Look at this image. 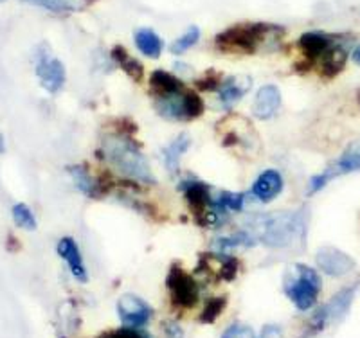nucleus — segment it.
<instances>
[{"mask_svg":"<svg viewBox=\"0 0 360 338\" xmlns=\"http://www.w3.org/2000/svg\"><path fill=\"white\" fill-rule=\"evenodd\" d=\"M6 151V141H4V135L0 134V155Z\"/></svg>","mask_w":360,"mask_h":338,"instance_id":"nucleus-34","label":"nucleus"},{"mask_svg":"<svg viewBox=\"0 0 360 338\" xmlns=\"http://www.w3.org/2000/svg\"><path fill=\"white\" fill-rule=\"evenodd\" d=\"M259 338H283V330L279 326H276V324H269V326H265L262 330Z\"/></svg>","mask_w":360,"mask_h":338,"instance_id":"nucleus-31","label":"nucleus"},{"mask_svg":"<svg viewBox=\"0 0 360 338\" xmlns=\"http://www.w3.org/2000/svg\"><path fill=\"white\" fill-rule=\"evenodd\" d=\"M225 308V299H213L209 301L205 306L204 313L200 315L202 322H214L218 318V315L221 313V310Z\"/></svg>","mask_w":360,"mask_h":338,"instance_id":"nucleus-28","label":"nucleus"},{"mask_svg":"<svg viewBox=\"0 0 360 338\" xmlns=\"http://www.w3.org/2000/svg\"><path fill=\"white\" fill-rule=\"evenodd\" d=\"M315 263H317L321 272H324L330 278H344L349 272H353L356 266L355 259L349 254L335 249V247H321L315 254Z\"/></svg>","mask_w":360,"mask_h":338,"instance_id":"nucleus-10","label":"nucleus"},{"mask_svg":"<svg viewBox=\"0 0 360 338\" xmlns=\"http://www.w3.org/2000/svg\"><path fill=\"white\" fill-rule=\"evenodd\" d=\"M283 191V176L276 169H266L256 178L252 183V196L258 198L263 204H269L274 198H278Z\"/></svg>","mask_w":360,"mask_h":338,"instance_id":"nucleus-16","label":"nucleus"},{"mask_svg":"<svg viewBox=\"0 0 360 338\" xmlns=\"http://www.w3.org/2000/svg\"><path fill=\"white\" fill-rule=\"evenodd\" d=\"M356 290H359V285L349 286V288H344L342 292H339L337 295H333L326 304L321 308L317 313L311 317L310 327L314 333H319V331L326 330L328 326H332L333 322L340 320L344 315L348 313L349 306H352L353 299L356 295Z\"/></svg>","mask_w":360,"mask_h":338,"instance_id":"nucleus-7","label":"nucleus"},{"mask_svg":"<svg viewBox=\"0 0 360 338\" xmlns=\"http://www.w3.org/2000/svg\"><path fill=\"white\" fill-rule=\"evenodd\" d=\"M168 288L172 301L182 308H191L198 301V286L195 279L179 266H173L168 273Z\"/></svg>","mask_w":360,"mask_h":338,"instance_id":"nucleus-9","label":"nucleus"},{"mask_svg":"<svg viewBox=\"0 0 360 338\" xmlns=\"http://www.w3.org/2000/svg\"><path fill=\"white\" fill-rule=\"evenodd\" d=\"M243 202H245V196L238 195V193H221L217 198V204L220 205V207H224L227 212L242 211Z\"/></svg>","mask_w":360,"mask_h":338,"instance_id":"nucleus-27","label":"nucleus"},{"mask_svg":"<svg viewBox=\"0 0 360 338\" xmlns=\"http://www.w3.org/2000/svg\"><path fill=\"white\" fill-rule=\"evenodd\" d=\"M101 153L103 159L121 175L141 183H155V176H153L143 151L124 135H107L101 143Z\"/></svg>","mask_w":360,"mask_h":338,"instance_id":"nucleus-3","label":"nucleus"},{"mask_svg":"<svg viewBox=\"0 0 360 338\" xmlns=\"http://www.w3.org/2000/svg\"><path fill=\"white\" fill-rule=\"evenodd\" d=\"M13 221L15 225L24 230H37L38 223H37V218H34V212L31 211V207L25 204H17L13 207Z\"/></svg>","mask_w":360,"mask_h":338,"instance_id":"nucleus-25","label":"nucleus"},{"mask_svg":"<svg viewBox=\"0 0 360 338\" xmlns=\"http://www.w3.org/2000/svg\"><path fill=\"white\" fill-rule=\"evenodd\" d=\"M134 40H135V45H137V49L141 51V54H144L146 58H153V60H157V58L162 54L164 44L153 29H148V27L137 29L134 34Z\"/></svg>","mask_w":360,"mask_h":338,"instance_id":"nucleus-18","label":"nucleus"},{"mask_svg":"<svg viewBox=\"0 0 360 338\" xmlns=\"http://www.w3.org/2000/svg\"><path fill=\"white\" fill-rule=\"evenodd\" d=\"M191 146V139H189L188 134L179 135L172 144H169L166 150H164V164L169 169V173H176L179 171V164H180V157L184 155L188 148Z\"/></svg>","mask_w":360,"mask_h":338,"instance_id":"nucleus-21","label":"nucleus"},{"mask_svg":"<svg viewBox=\"0 0 360 338\" xmlns=\"http://www.w3.org/2000/svg\"><path fill=\"white\" fill-rule=\"evenodd\" d=\"M360 171V139L349 144L346 150L342 151V155L332 162L319 175H314L308 182V193H319L328 186V182L340 175H348V173Z\"/></svg>","mask_w":360,"mask_h":338,"instance_id":"nucleus-6","label":"nucleus"},{"mask_svg":"<svg viewBox=\"0 0 360 338\" xmlns=\"http://www.w3.org/2000/svg\"><path fill=\"white\" fill-rule=\"evenodd\" d=\"M107 338H148L146 334L137 331V327H123V330L114 331Z\"/></svg>","mask_w":360,"mask_h":338,"instance_id":"nucleus-30","label":"nucleus"},{"mask_svg":"<svg viewBox=\"0 0 360 338\" xmlns=\"http://www.w3.org/2000/svg\"><path fill=\"white\" fill-rule=\"evenodd\" d=\"M24 2L53 13H76L89 8L94 0H24Z\"/></svg>","mask_w":360,"mask_h":338,"instance_id":"nucleus-20","label":"nucleus"},{"mask_svg":"<svg viewBox=\"0 0 360 338\" xmlns=\"http://www.w3.org/2000/svg\"><path fill=\"white\" fill-rule=\"evenodd\" d=\"M69 175L72 176V182L76 183V188H78L82 193H85V195L89 196L101 195V191H99V183L92 178V175L86 171L85 167L82 166L69 167Z\"/></svg>","mask_w":360,"mask_h":338,"instance_id":"nucleus-24","label":"nucleus"},{"mask_svg":"<svg viewBox=\"0 0 360 338\" xmlns=\"http://www.w3.org/2000/svg\"><path fill=\"white\" fill-rule=\"evenodd\" d=\"M155 110L169 121H191L204 114V101L198 94L184 86L169 94L155 96Z\"/></svg>","mask_w":360,"mask_h":338,"instance_id":"nucleus-5","label":"nucleus"},{"mask_svg":"<svg viewBox=\"0 0 360 338\" xmlns=\"http://www.w3.org/2000/svg\"><path fill=\"white\" fill-rule=\"evenodd\" d=\"M56 250L58 254H60V257L67 263V266H69L70 273H72L76 281H89V273H86V266L85 263H83L82 252H79L78 245H76V241H74L72 238H62V240L58 241Z\"/></svg>","mask_w":360,"mask_h":338,"instance_id":"nucleus-13","label":"nucleus"},{"mask_svg":"<svg viewBox=\"0 0 360 338\" xmlns=\"http://www.w3.org/2000/svg\"><path fill=\"white\" fill-rule=\"evenodd\" d=\"M307 220L303 212H276L254 216L247 233L254 241H262L270 249H287L304 238Z\"/></svg>","mask_w":360,"mask_h":338,"instance_id":"nucleus-1","label":"nucleus"},{"mask_svg":"<svg viewBox=\"0 0 360 338\" xmlns=\"http://www.w3.org/2000/svg\"><path fill=\"white\" fill-rule=\"evenodd\" d=\"M279 106H281V90L276 85H265L258 90V94L254 98L252 114L254 117L266 121L278 114Z\"/></svg>","mask_w":360,"mask_h":338,"instance_id":"nucleus-14","label":"nucleus"},{"mask_svg":"<svg viewBox=\"0 0 360 338\" xmlns=\"http://www.w3.org/2000/svg\"><path fill=\"white\" fill-rule=\"evenodd\" d=\"M164 333H166V337L164 338H182L184 337L182 330H180L176 324H166V326H164Z\"/></svg>","mask_w":360,"mask_h":338,"instance_id":"nucleus-32","label":"nucleus"},{"mask_svg":"<svg viewBox=\"0 0 360 338\" xmlns=\"http://www.w3.org/2000/svg\"><path fill=\"white\" fill-rule=\"evenodd\" d=\"M0 2H4V0H0Z\"/></svg>","mask_w":360,"mask_h":338,"instance_id":"nucleus-35","label":"nucleus"},{"mask_svg":"<svg viewBox=\"0 0 360 338\" xmlns=\"http://www.w3.org/2000/svg\"><path fill=\"white\" fill-rule=\"evenodd\" d=\"M352 58H353V61H355L356 65H360V45H359V47H356L355 51H353Z\"/></svg>","mask_w":360,"mask_h":338,"instance_id":"nucleus-33","label":"nucleus"},{"mask_svg":"<svg viewBox=\"0 0 360 338\" xmlns=\"http://www.w3.org/2000/svg\"><path fill=\"white\" fill-rule=\"evenodd\" d=\"M150 85H152L155 96L169 94V92H175V90H180L184 86L176 76L166 72V70H155L150 78Z\"/></svg>","mask_w":360,"mask_h":338,"instance_id":"nucleus-23","label":"nucleus"},{"mask_svg":"<svg viewBox=\"0 0 360 338\" xmlns=\"http://www.w3.org/2000/svg\"><path fill=\"white\" fill-rule=\"evenodd\" d=\"M283 290L297 310H310L321 294L319 273L301 263L290 265L283 278Z\"/></svg>","mask_w":360,"mask_h":338,"instance_id":"nucleus-4","label":"nucleus"},{"mask_svg":"<svg viewBox=\"0 0 360 338\" xmlns=\"http://www.w3.org/2000/svg\"><path fill=\"white\" fill-rule=\"evenodd\" d=\"M346 58H348V53L344 49V45H340L337 41L332 49L328 51L323 58H321V69H323V76L326 78H333L346 65Z\"/></svg>","mask_w":360,"mask_h":338,"instance_id":"nucleus-19","label":"nucleus"},{"mask_svg":"<svg viewBox=\"0 0 360 338\" xmlns=\"http://www.w3.org/2000/svg\"><path fill=\"white\" fill-rule=\"evenodd\" d=\"M335 44V37L328 33H319V31L304 33L303 37L299 38V49L310 61L321 60Z\"/></svg>","mask_w":360,"mask_h":338,"instance_id":"nucleus-15","label":"nucleus"},{"mask_svg":"<svg viewBox=\"0 0 360 338\" xmlns=\"http://www.w3.org/2000/svg\"><path fill=\"white\" fill-rule=\"evenodd\" d=\"M221 338H256V333L252 331V327L245 326V324H233L225 330Z\"/></svg>","mask_w":360,"mask_h":338,"instance_id":"nucleus-29","label":"nucleus"},{"mask_svg":"<svg viewBox=\"0 0 360 338\" xmlns=\"http://www.w3.org/2000/svg\"><path fill=\"white\" fill-rule=\"evenodd\" d=\"M252 79L249 76H233L221 82L218 89V99H220L224 108H233L243 96L249 92Z\"/></svg>","mask_w":360,"mask_h":338,"instance_id":"nucleus-17","label":"nucleus"},{"mask_svg":"<svg viewBox=\"0 0 360 338\" xmlns=\"http://www.w3.org/2000/svg\"><path fill=\"white\" fill-rule=\"evenodd\" d=\"M34 72H37V78L40 79V85L49 94H56L65 85V67H63L62 61L51 56L49 51L45 49V45H41V49H38Z\"/></svg>","mask_w":360,"mask_h":338,"instance_id":"nucleus-8","label":"nucleus"},{"mask_svg":"<svg viewBox=\"0 0 360 338\" xmlns=\"http://www.w3.org/2000/svg\"><path fill=\"white\" fill-rule=\"evenodd\" d=\"M180 191L184 193L188 204L191 205L193 211H197L198 221L211 211L214 200L211 196V189L205 186L204 182H198V180H184L180 183Z\"/></svg>","mask_w":360,"mask_h":338,"instance_id":"nucleus-12","label":"nucleus"},{"mask_svg":"<svg viewBox=\"0 0 360 338\" xmlns=\"http://www.w3.org/2000/svg\"><path fill=\"white\" fill-rule=\"evenodd\" d=\"M117 313L128 327H143L150 322L153 310L144 299L134 294H124L117 301Z\"/></svg>","mask_w":360,"mask_h":338,"instance_id":"nucleus-11","label":"nucleus"},{"mask_svg":"<svg viewBox=\"0 0 360 338\" xmlns=\"http://www.w3.org/2000/svg\"><path fill=\"white\" fill-rule=\"evenodd\" d=\"M283 37V29L274 24H236L225 29L214 44L221 53L254 54L262 49H272Z\"/></svg>","mask_w":360,"mask_h":338,"instance_id":"nucleus-2","label":"nucleus"},{"mask_svg":"<svg viewBox=\"0 0 360 338\" xmlns=\"http://www.w3.org/2000/svg\"><path fill=\"white\" fill-rule=\"evenodd\" d=\"M112 58L117 61V65L121 67V69H123L131 79L139 82V79L143 78L144 69L143 65H141V61H137V58L128 54V51L124 49V47H119V45L117 47H114V49H112Z\"/></svg>","mask_w":360,"mask_h":338,"instance_id":"nucleus-22","label":"nucleus"},{"mask_svg":"<svg viewBox=\"0 0 360 338\" xmlns=\"http://www.w3.org/2000/svg\"><path fill=\"white\" fill-rule=\"evenodd\" d=\"M198 40H200V29H198L197 25H191L182 37H179L173 41L169 51H172L173 54H182L186 53V51L191 49L193 45H197Z\"/></svg>","mask_w":360,"mask_h":338,"instance_id":"nucleus-26","label":"nucleus"}]
</instances>
